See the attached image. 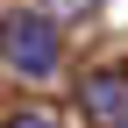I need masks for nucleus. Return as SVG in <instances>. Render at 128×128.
Returning <instances> with one entry per match:
<instances>
[{
	"label": "nucleus",
	"instance_id": "f257e3e1",
	"mask_svg": "<svg viewBox=\"0 0 128 128\" xmlns=\"http://www.w3.org/2000/svg\"><path fill=\"white\" fill-rule=\"evenodd\" d=\"M7 71L14 78H50L57 71V22L50 14H7Z\"/></svg>",
	"mask_w": 128,
	"mask_h": 128
},
{
	"label": "nucleus",
	"instance_id": "f03ea898",
	"mask_svg": "<svg viewBox=\"0 0 128 128\" xmlns=\"http://www.w3.org/2000/svg\"><path fill=\"white\" fill-rule=\"evenodd\" d=\"M78 100H86L92 121H128V78L121 71H92L86 86H78Z\"/></svg>",
	"mask_w": 128,
	"mask_h": 128
},
{
	"label": "nucleus",
	"instance_id": "7ed1b4c3",
	"mask_svg": "<svg viewBox=\"0 0 128 128\" xmlns=\"http://www.w3.org/2000/svg\"><path fill=\"white\" fill-rule=\"evenodd\" d=\"M7 128H50V121H43V114H36V107H28V114H14Z\"/></svg>",
	"mask_w": 128,
	"mask_h": 128
},
{
	"label": "nucleus",
	"instance_id": "20e7f679",
	"mask_svg": "<svg viewBox=\"0 0 128 128\" xmlns=\"http://www.w3.org/2000/svg\"><path fill=\"white\" fill-rule=\"evenodd\" d=\"M50 7H57V14H71V7H86V0H50Z\"/></svg>",
	"mask_w": 128,
	"mask_h": 128
},
{
	"label": "nucleus",
	"instance_id": "39448f33",
	"mask_svg": "<svg viewBox=\"0 0 128 128\" xmlns=\"http://www.w3.org/2000/svg\"><path fill=\"white\" fill-rule=\"evenodd\" d=\"M121 128H128V121H121Z\"/></svg>",
	"mask_w": 128,
	"mask_h": 128
}]
</instances>
